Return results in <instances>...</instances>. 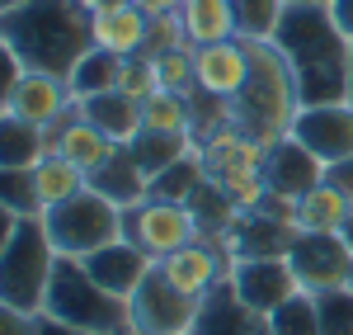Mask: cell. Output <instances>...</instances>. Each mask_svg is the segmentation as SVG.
Listing matches in <instances>:
<instances>
[{
    "label": "cell",
    "instance_id": "6da1fadb",
    "mask_svg": "<svg viewBox=\"0 0 353 335\" xmlns=\"http://www.w3.org/2000/svg\"><path fill=\"white\" fill-rule=\"evenodd\" d=\"M278 52L288 57L297 76L301 104H330L349 99V38L334 28L325 5H288L278 28Z\"/></svg>",
    "mask_w": 353,
    "mask_h": 335
},
{
    "label": "cell",
    "instance_id": "7a4b0ae2",
    "mask_svg": "<svg viewBox=\"0 0 353 335\" xmlns=\"http://www.w3.org/2000/svg\"><path fill=\"white\" fill-rule=\"evenodd\" d=\"M0 43L19 52L33 71H52V76H71V66L94 48L90 15L76 0H28L0 15Z\"/></svg>",
    "mask_w": 353,
    "mask_h": 335
},
{
    "label": "cell",
    "instance_id": "3957f363",
    "mask_svg": "<svg viewBox=\"0 0 353 335\" xmlns=\"http://www.w3.org/2000/svg\"><path fill=\"white\" fill-rule=\"evenodd\" d=\"M297 113L301 90L288 57L278 52V43H250V81L231 104V123L250 137H259L264 146H273V142L292 137Z\"/></svg>",
    "mask_w": 353,
    "mask_h": 335
},
{
    "label": "cell",
    "instance_id": "277c9868",
    "mask_svg": "<svg viewBox=\"0 0 353 335\" xmlns=\"http://www.w3.org/2000/svg\"><path fill=\"white\" fill-rule=\"evenodd\" d=\"M61 251L48 236L43 218H19L0 208V307L43 312Z\"/></svg>",
    "mask_w": 353,
    "mask_h": 335
},
{
    "label": "cell",
    "instance_id": "5b68a950",
    "mask_svg": "<svg viewBox=\"0 0 353 335\" xmlns=\"http://www.w3.org/2000/svg\"><path fill=\"white\" fill-rule=\"evenodd\" d=\"M43 312L57 316V321H66V326L94 331V335H132V312H128V303L113 298L109 288L85 269V260H71V255L57 260V274H52V288H48Z\"/></svg>",
    "mask_w": 353,
    "mask_h": 335
},
{
    "label": "cell",
    "instance_id": "8992f818",
    "mask_svg": "<svg viewBox=\"0 0 353 335\" xmlns=\"http://www.w3.org/2000/svg\"><path fill=\"white\" fill-rule=\"evenodd\" d=\"M43 222H48V236H52L57 251L71 255V260H85V255L104 251L123 236V208L99 189H81L71 203L43 213Z\"/></svg>",
    "mask_w": 353,
    "mask_h": 335
},
{
    "label": "cell",
    "instance_id": "52a82bcc",
    "mask_svg": "<svg viewBox=\"0 0 353 335\" xmlns=\"http://www.w3.org/2000/svg\"><path fill=\"white\" fill-rule=\"evenodd\" d=\"M123 236L141 246L161 265L165 255L184 251L193 241H203V222L193 213V203H179V198H161V194H146L141 203L123 208Z\"/></svg>",
    "mask_w": 353,
    "mask_h": 335
},
{
    "label": "cell",
    "instance_id": "ba28073f",
    "mask_svg": "<svg viewBox=\"0 0 353 335\" xmlns=\"http://www.w3.org/2000/svg\"><path fill=\"white\" fill-rule=\"evenodd\" d=\"M128 312H132V335H179L198 331V321H203V303L189 298L184 288H174L161 274V265L128 298Z\"/></svg>",
    "mask_w": 353,
    "mask_h": 335
},
{
    "label": "cell",
    "instance_id": "9c48e42d",
    "mask_svg": "<svg viewBox=\"0 0 353 335\" xmlns=\"http://www.w3.org/2000/svg\"><path fill=\"white\" fill-rule=\"evenodd\" d=\"M226 288H231V298H236L245 312H254V316H269V312H278L292 293H301L288 255H241V260L231 265Z\"/></svg>",
    "mask_w": 353,
    "mask_h": 335
},
{
    "label": "cell",
    "instance_id": "30bf717a",
    "mask_svg": "<svg viewBox=\"0 0 353 335\" xmlns=\"http://www.w3.org/2000/svg\"><path fill=\"white\" fill-rule=\"evenodd\" d=\"M288 260L306 293H334L353 279V246L339 231H297Z\"/></svg>",
    "mask_w": 353,
    "mask_h": 335
},
{
    "label": "cell",
    "instance_id": "8fae6325",
    "mask_svg": "<svg viewBox=\"0 0 353 335\" xmlns=\"http://www.w3.org/2000/svg\"><path fill=\"white\" fill-rule=\"evenodd\" d=\"M203 166H208V184L217 189H236V184H250V180H264V166H269V146L259 137L241 133L236 123H226L221 133L203 142Z\"/></svg>",
    "mask_w": 353,
    "mask_h": 335
},
{
    "label": "cell",
    "instance_id": "7c38bea8",
    "mask_svg": "<svg viewBox=\"0 0 353 335\" xmlns=\"http://www.w3.org/2000/svg\"><path fill=\"white\" fill-rule=\"evenodd\" d=\"M292 137L316 151L325 166L353 156V99H330V104H301Z\"/></svg>",
    "mask_w": 353,
    "mask_h": 335
},
{
    "label": "cell",
    "instance_id": "4fadbf2b",
    "mask_svg": "<svg viewBox=\"0 0 353 335\" xmlns=\"http://www.w3.org/2000/svg\"><path fill=\"white\" fill-rule=\"evenodd\" d=\"M231 265H236V255H226L221 246H212V241H193V246H184V251L165 255L161 274L174 283V288H184L189 298L208 303L221 283L231 279Z\"/></svg>",
    "mask_w": 353,
    "mask_h": 335
},
{
    "label": "cell",
    "instance_id": "5bb4252c",
    "mask_svg": "<svg viewBox=\"0 0 353 335\" xmlns=\"http://www.w3.org/2000/svg\"><path fill=\"white\" fill-rule=\"evenodd\" d=\"M193 76L198 90L236 104V95L250 81V43L245 38H226V43H208V48H193Z\"/></svg>",
    "mask_w": 353,
    "mask_h": 335
},
{
    "label": "cell",
    "instance_id": "9a60e30c",
    "mask_svg": "<svg viewBox=\"0 0 353 335\" xmlns=\"http://www.w3.org/2000/svg\"><path fill=\"white\" fill-rule=\"evenodd\" d=\"M76 109V99H71V90H66V76H52V71H33L28 66V76L5 99H0V113H14V118H28V123H43V128H52L61 123L66 113Z\"/></svg>",
    "mask_w": 353,
    "mask_h": 335
},
{
    "label": "cell",
    "instance_id": "2e32d148",
    "mask_svg": "<svg viewBox=\"0 0 353 335\" xmlns=\"http://www.w3.org/2000/svg\"><path fill=\"white\" fill-rule=\"evenodd\" d=\"M85 269L104 283L113 298H123V303H128L137 288H141V279L156 269V260L141 251V246H132L128 236H118L113 246H104V251H94V255H85Z\"/></svg>",
    "mask_w": 353,
    "mask_h": 335
},
{
    "label": "cell",
    "instance_id": "e0dca14e",
    "mask_svg": "<svg viewBox=\"0 0 353 335\" xmlns=\"http://www.w3.org/2000/svg\"><path fill=\"white\" fill-rule=\"evenodd\" d=\"M264 180H269L273 194L301 198L306 189H316L325 180V161L316 151H306L297 137H283L269 146V166H264Z\"/></svg>",
    "mask_w": 353,
    "mask_h": 335
},
{
    "label": "cell",
    "instance_id": "ac0fdd59",
    "mask_svg": "<svg viewBox=\"0 0 353 335\" xmlns=\"http://www.w3.org/2000/svg\"><path fill=\"white\" fill-rule=\"evenodd\" d=\"M146 38H151V15H141L132 0L90 15V43L113 57H141L146 52Z\"/></svg>",
    "mask_w": 353,
    "mask_h": 335
},
{
    "label": "cell",
    "instance_id": "d6986e66",
    "mask_svg": "<svg viewBox=\"0 0 353 335\" xmlns=\"http://www.w3.org/2000/svg\"><path fill=\"white\" fill-rule=\"evenodd\" d=\"M48 133H52V151H61L66 161H76L85 175H94V170L109 161V151H113V142L104 137L81 109H71L61 123H52Z\"/></svg>",
    "mask_w": 353,
    "mask_h": 335
},
{
    "label": "cell",
    "instance_id": "ffe728a7",
    "mask_svg": "<svg viewBox=\"0 0 353 335\" xmlns=\"http://www.w3.org/2000/svg\"><path fill=\"white\" fill-rule=\"evenodd\" d=\"M90 189H99L104 198H113L118 208H132V203H141V198L151 194V180H146L141 161L132 156V146H113L109 161L90 175Z\"/></svg>",
    "mask_w": 353,
    "mask_h": 335
},
{
    "label": "cell",
    "instance_id": "44dd1931",
    "mask_svg": "<svg viewBox=\"0 0 353 335\" xmlns=\"http://www.w3.org/2000/svg\"><path fill=\"white\" fill-rule=\"evenodd\" d=\"M292 241H297V227L278 222L269 213H245L241 222L231 227V236H226V255H288L292 251Z\"/></svg>",
    "mask_w": 353,
    "mask_h": 335
},
{
    "label": "cell",
    "instance_id": "7402d4cb",
    "mask_svg": "<svg viewBox=\"0 0 353 335\" xmlns=\"http://www.w3.org/2000/svg\"><path fill=\"white\" fill-rule=\"evenodd\" d=\"M52 151V133L14 113H0V170H33Z\"/></svg>",
    "mask_w": 353,
    "mask_h": 335
},
{
    "label": "cell",
    "instance_id": "603a6c76",
    "mask_svg": "<svg viewBox=\"0 0 353 335\" xmlns=\"http://www.w3.org/2000/svg\"><path fill=\"white\" fill-rule=\"evenodd\" d=\"M76 109H81L113 146H132V142L141 137V104L128 99V95H118V90L94 95V99H85V104H76Z\"/></svg>",
    "mask_w": 353,
    "mask_h": 335
},
{
    "label": "cell",
    "instance_id": "cb8c5ba5",
    "mask_svg": "<svg viewBox=\"0 0 353 335\" xmlns=\"http://www.w3.org/2000/svg\"><path fill=\"white\" fill-rule=\"evenodd\" d=\"M28 175H33V194H38V203H43V213H52V208H61V203H71L81 189H90V175H85L76 161H66L61 151H48Z\"/></svg>",
    "mask_w": 353,
    "mask_h": 335
},
{
    "label": "cell",
    "instance_id": "d4e9b609",
    "mask_svg": "<svg viewBox=\"0 0 353 335\" xmlns=\"http://www.w3.org/2000/svg\"><path fill=\"white\" fill-rule=\"evenodd\" d=\"M179 19H184V33H189L193 48H208V43L241 38L231 0H184V5H179Z\"/></svg>",
    "mask_w": 353,
    "mask_h": 335
},
{
    "label": "cell",
    "instance_id": "484cf974",
    "mask_svg": "<svg viewBox=\"0 0 353 335\" xmlns=\"http://www.w3.org/2000/svg\"><path fill=\"white\" fill-rule=\"evenodd\" d=\"M118 71H123V57L104 52V48H90V52L71 66L66 90H71V99H76V104H85V99H94V95L118 90Z\"/></svg>",
    "mask_w": 353,
    "mask_h": 335
},
{
    "label": "cell",
    "instance_id": "4316f807",
    "mask_svg": "<svg viewBox=\"0 0 353 335\" xmlns=\"http://www.w3.org/2000/svg\"><path fill=\"white\" fill-rule=\"evenodd\" d=\"M349 198L339 194L330 180H321L316 189H306V194L297 198V227L301 231H339L344 227V218H349Z\"/></svg>",
    "mask_w": 353,
    "mask_h": 335
},
{
    "label": "cell",
    "instance_id": "83f0119b",
    "mask_svg": "<svg viewBox=\"0 0 353 335\" xmlns=\"http://www.w3.org/2000/svg\"><path fill=\"white\" fill-rule=\"evenodd\" d=\"M203 189H208V166H203V146H198V142H193L170 170H161V175L151 180V194L179 198V203H193Z\"/></svg>",
    "mask_w": 353,
    "mask_h": 335
},
{
    "label": "cell",
    "instance_id": "f1b7e54d",
    "mask_svg": "<svg viewBox=\"0 0 353 335\" xmlns=\"http://www.w3.org/2000/svg\"><path fill=\"white\" fill-rule=\"evenodd\" d=\"M141 133H170V137H193V109L189 95H146L141 99Z\"/></svg>",
    "mask_w": 353,
    "mask_h": 335
},
{
    "label": "cell",
    "instance_id": "f546056e",
    "mask_svg": "<svg viewBox=\"0 0 353 335\" xmlns=\"http://www.w3.org/2000/svg\"><path fill=\"white\" fill-rule=\"evenodd\" d=\"M231 10L245 43H273L288 15V0H231Z\"/></svg>",
    "mask_w": 353,
    "mask_h": 335
},
{
    "label": "cell",
    "instance_id": "4dcf8cb0",
    "mask_svg": "<svg viewBox=\"0 0 353 335\" xmlns=\"http://www.w3.org/2000/svg\"><path fill=\"white\" fill-rule=\"evenodd\" d=\"M269 335H321V298L316 293H292L278 312H269Z\"/></svg>",
    "mask_w": 353,
    "mask_h": 335
},
{
    "label": "cell",
    "instance_id": "1f68e13d",
    "mask_svg": "<svg viewBox=\"0 0 353 335\" xmlns=\"http://www.w3.org/2000/svg\"><path fill=\"white\" fill-rule=\"evenodd\" d=\"M193 146V137H170V133H141V137L132 142V156L141 161V170H146V180H156L161 170H170L184 151Z\"/></svg>",
    "mask_w": 353,
    "mask_h": 335
},
{
    "label": "cell",
    "instance_id": "d6a6232c",
    "mask_svg": "<svg viewBox=\"0 0 353 335\" xmlns=\"http://www.w3.org/2000/svg\"><path fill=\"white\" fill-rule=\"evenodd\" d=\"M151 66H156V90H165V95H193V90H198V76H193V48L156 52Z\"/></svg>",
    "mask_w": 353,
    "mask_h": 335
},
{
    "label": "cell",
    "instance_id": "836d02e7",
    "mask_svg": "<svg viewBox=\"0 0 353 335\" xmlns=\"http://www.w3.org/2000/svg\"><path fill=\"white\" fill-rule=\"evenodd\" d=\"M0 208H10L19 218H43V203L33 194V175L28 170H0Z\"/></svg>",
    "mask_w": 353,
    "mask_h": 335
},
{
    "label": "cell",
    "instance_id": "e575fe53",
    "mask_svg": "<svg viewBox=\"0 0 353 335\" xmlns=\"http://www.w3.org/2000/svg\"><path fill=\"white\" fill-rule=\"evenodd\" d=\"M316 298H321V335H353V288H334Z\"/></svg>",
    "mask_w": 353,
    "mask_h": 335
},
{
    "label": "cell",
    "instance_id": "d590c367",
    "mask_svg": "<svg viewBox=\"0 0 353 335\" xmlns=\"http://www.w3.org/2000/svg\"><path fill=\"white\" fill-rule=\"evenodd\" d=\"M118 95H128V99H146V95H156V66H151V57H123V71H118Z\"/></svg>",
    "mask_w": 353,
    "mask_h": 335
},
{
    "label": "cell",
    "instance_id": "8d00e7d4",
    "mask_svg": "<svg viewBox=\"0 0 353 335\" xmlns=\"http://www.w3.org/2000/svg\"><path fill=\"white\" fill-rule=\"evenodd\" d=\"M0 335H38V312L0 307Z\"/></svg>",
    "mask_w": 353,
    "mask_h": 335
},
{
    "label": "cell",
    "instance_id": "74e56055",
    "mask_svg": "<svg viewBox=\"0 0 353 335\" xmlns=\"http://www.w3.org/2000/svg\"><path fill=\"white\" fill-rule=\"evenodd\" d=\"M325 180L353 203V156H349V161H334V166H325Z\"/></svg>",
    "mask_w": 353,
    "mask_h": 335
},
{
    "label": "cell",
    "instance_id": "f35d334b",
    "mask_svg": "<svg viewBox=\"0 0 353 335\" xmlns=\"http://www.w3.org/2000/svg\"><path fill=\"white\" fill-rule=\"evenodd\" d=\"M325 10H330V19H334V28L353 43V0H330Z\"/></svg>",
    "mask_w": 353,
    "mask_h": 335
},
{
    "label": "cell",
    "instance_id": "ab89813d",
    "mask_svg": "<svg viewBox=\"0 0 353 335\" xmlns=\"http://www.w3.org/2000/svg\"><path fill=\"white\" fill-rule=\"evenodd\" d=\"M38 335H94V331L66 326V321H57V316H48V312H38Z\"/></svg>",
    "mask_w": 353,
    "mask_h": 335
},
{
    "label": "cell",
    "instance_id": "60d3db41",
    "mask_svg": "<svg viewBox=\"0 0 353 335\" xmlns=\"http://www.w3.org/2000/svg\"><path fill=\"white\" fill-rule=\"evenodd\" d=\"M132 5L141 10V15H151V19H156V15H174L184 0H132Z\"/></svg>",
    "mask_w": 353,
    "mask_h": 335
},
{
    "label": "cell",
    "instance_id": "b9f144b4",
    "mask_svg": "<svg viewBox=\"0 0 353 335\" xmlns=\"http://www.w3.org/2000/svg\"><path fill=\"white\" fill-rule=\"evenodd\" d=\"M85 15H99V10H113V5H128V0H76Z\"/></svg>",
    "mask_w": 353,
    "mask_h": 335
},
{
    "label": "cell",
    "instance_id": "7bdbcfd3",
    "mask_svg": "<svg viewBox=\"0 0 353 335\" xmlns=\"http://www.w3.org/2000/svg\"><path fill=\"white\" fill-rule=\"evenodd\" d=\"M339 236H344V241L353 246V208H349V218H344V227H339Z\"/></svg>",
    "mask_w": 353,
    "mask_h": 335
},
{
    "label": "cell",
    "instance_id": "ee69618b",
    "mask_svg": "<svg viewBox=\"0 0 353 335\" xmlns=\"http://www.w3.org/2000/svg\"><path fill=\"white\" fill-rule=\"evenodd\" d=\"M19 5H28V0H0V15H10V10H19Z\"/></svg>",
    "mask_w": 353,
    "mask_h": 335
},
{
    "label": "cell",
    "instance_id": "f6af8a7d",
    "mask_svg": "<svg viewBox=\"0 0 353 335\" xmlns=\"http://www.w3.org/2000/svg\"><path fill=\"white\" fill-rule=\"evenodd\" d=\"M349 99H353V48H349Z\"/></svg>",
    "mask_w": 353,
    "mask_h": 335
},
{
    "label": "cell",
    "instance_id": "bcb514c9",
    "mask_svg": "<svg viewBox=\"0 0 353 335\" xmlns=\"http://www.w3.org/2000/svg\"><path fill=\"white\" fill-rule=\"evenodd\" d=\"M288 5H330V0H288Z\"/></svg>",
    "mask_w": 353,
    "mask_h": 335
},
{
    "label": "cell",
    "instance_id": "7dc6e473",
    "mask_svg": "<svg viewBox=\"0 0 353 335\" xmlns=\"http://www.w3.org/2000/svg\"><path fill=\"white\" fill-rule=\"evenodd\" d=\"M179 335H198V331H179Z\"/></svg>",
    "mask_w": 353,
    "mask_h": 335
},
{
    "label": "cell",
    "instance_id": "c3c4849f",
    "mask_svg": "<svg viewBox=\"0 0 353 335\" xmlns=\"http://www.w3.org/2000/svg\"><path fill=\"white\" fill-rule=\"evenodd\" d=\"M349 288H353V279H349Z\"/></svg>",
    "mask_w": 353,
    "mask_h": 335
}]
</instances>
